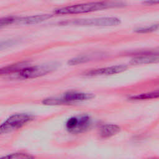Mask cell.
<instances>
[{"label": "cell", "mask_w": 159, "mask_h": 159, "mask_svg": "<svg viewBox=\"0 0 159 159\" xmlns=\"http://www.w3.org/2000/svg\"><path fill=\"white\" fill-rule=\"evenodd\" d=\"M114 5H120L117 2H93L67 6L58 8L54 11L57 14H76L81 13H87L93 11L106 9Z\"/></svg>", "instance_id": "cell-1"}, {"label": "cell", "mask_w": 159, "mask_h": 159, "mask_svg": "<svg viewBox=\"0 0 159 159\" xmlns=\"http://www.w3.org/2000/svg\"><path fill=\"white\" fill-rule=\"evenodd\" d=\"M52 17L50 14H38L27 17H17V22L22 24H33L44 21Z\"/></svg>", "instance_id": "cell-8"}, {"label": "cell", "mask_w": 159, "mask_h": 159, "mask_svg": "<svg viewBox=\"0 0 159 159\" xmlns=\"http://www.w3.org/2000/svg\"><path fill=\"white\" fill-rule=\"evenodd\" d=\"M94 96L91 93L69 91L65 93L60 97H51L44 99L42 103L45 105H63L73 102L84 101L93 98Z\"/></svg>", "instance_id": "cell-2"}, {"label": "cell", "mask_w": 159, "mask_h": 159, "mask_svg": "<svg viewBox=\"0 0 159 159\" xmlns=\"http://www.w3.org/2000/svg\"><path fill=\"white\" fill-rule=\"evenodd\" d=\"M120 131V127L115 124L103 125L99 129V135L102 138L111 137Z\"/></svg>", "instance_id": "cell-10"}, {"label": "cell", "mask_w": 159, "mask_h": 159, "mask_svg": "<svg viewBox=\"0 0 159 159\" xmlns=\"http://www.w3.org/2000/svg\"><path fill=\"white\" fill-rule=\"evenodd\" d=\"M57 67L55 63H49L34 66H25L16 73L20 79H32L40 77L50 73Z\"/></svg>", "instance_id": "cell-4"}, {"label": "cell", "mask_w": 159, "mask_h": 159, "mask_svg": "<svg viewBox=\"0 0 159 159\" xmlns=\"http://www.w3.org/2000/svg\"><path fill=\"white\" fill-rule=\"evenodd\" d=\"M158 61V54H146L133 58L130 63L132 65H140L155 63Z\"/></svg>", "instance_id": "cell-9"}, {"label": "cell", "mask_w": 159, "mask_h": 159, "mask_svg": "<svg viewBox=\"0 0 159 159\" xmlns=\"http://www.w3.org/2000/svg\"><path fill=\"white\" fill-rule=\"evenodd\" d=\"M158 24H153L151 25H147L145 27H138L135 29V32L137 33H147V32H153L156 30L158 29Z\"/></svg>", "instance_id": "cell-14"}, {"label": "cell", "mask_w": 159, "mask_h": 159, "mask_svg": "<svg viewBox=\"0 0 159 159\" xmlns=\"http://www.w3.org/2000/svg\"><path fill=\"white\" fill-rule=\"evenodd\" d=\"M0 159H34V158L31 155L25 153H14L0 157Z\"/></svg>", "instance_id": "cell-13"}, {"label": "cell", "mask_w": 159, "mask_h": 159, "mask_svg": "<svg viewBox=\"0 0 159 159\" xmlns=\"http://www.w3.org/2000/svg\"><path fill=\"white\" fill-rule=\"evenodd\" d=\"M158 91H153L150 93H143L137 94L135 96H132L129 98L130 100L133 101H141V100H145V99H153V98H157L158 97Z\"/></svg>", "instance_id": "cell-12"}, {"label": "cell", "mask_w": 159, "mask_h": 159, "mask_svg": "<svg viewBox=\"0 0 159 159\" xmlns=\"http://www.w3.org/2000/svg\"><path fill=\"white\" fill-rule=\"evenodd\" d=\"M91 118L88 115L73 116L69 118L65 124L66 129L71 133L78 134L87 130L91 125Z\"/></svg>", "instance_id": "cell-5"}, {"label": "cell", "mask_w": 159, "mask_h": 159, "mask_svg": "<svg viewBox=\"0 0 159 159\" xmlns=\"http://www.w3.org/2000/svg\"><path fill=\"white\" fill-rule=\"evenodd\" d=\"M89 60H90V58L88 56L82 55V56L77 57L76 58L71 59L68 61V63L71 65H77V64H81L83 63H85Z\"/></svg>", "instance_id": "cell-15"}, {"label": "cell", "mask_w": 159, "mask_h": 159, "mask_svg": "<svg viewBox=\"0 0 159 159\" xmlns=\"http://www.w3.org/2000/svg\"><path fill=\"white\" fill-rule=\"evenodd\" d=\"M25 62L24 63H19L12 65H9L8 66L0 68V75L11 74L13 73H17L21 68L25 66Z\"/></svg>", "instance_id": "cell-11"}, {"label": "cell", "mask_w": 159, "mask_h": 159, "mask_svg": "<svg viewBox=\"0 0 159 159\" xmlns=\"http://www.w3.org/2000/svg\"><path fill=\"white\" fill-rule=\"evenodd\" d=\"M33 119V116L29 114H14L9 117L0 124V134H7L19 129Z\"/></svg>", "instance_id": "cell-3"}, {"label": "cell", "mask_w": 159, "mask_h": 159, "mask_svg": "<svg viewBox=\"0 0 159 159\" xmlns=\"http://www.w3.org/2000/svg\"><path fill=\"white\" fill-rule=\"evenodd\" d=\"M120 20L114 17H105L89 19H78L67 21L64 24H72L83 26H114L120 24Z\"/></svg>", "instance_id": "cell-6"}, {"label": "cell", "mask_w": 159, "mask_h": 159, "mask_svg": "<svg viewBox=\"0 0 159 159\" xmlns=\"http://www.w3.org/2000/svg\"><path fill=\"white\" fill-rule=\"evenodd\" d=\"M158 2H159L158 1H145L144 3L147 4H155L156 3H158Z\"/></svg>", "instance_id": "cell-17"}, {"label": "cell", "mask_w": 159, "mask_h": 159, "mask_svg": "<svg viewBox=\"0 0 159 159\" xmlns=\"http://www.w3.org/2000/svg\"><path fill=\"white\" fill-rule=\"evenodd\" d=\"M16 43V40L8 39L6 40L0 41V50L9 47Z\"/></svg>", "instance_id": "cell-16"}, {"label": "cell", "mask_w": 159, "mask_h": 159, "mask_svg": "<svg viewBox=\"0 0 159 159\" xmlns=\"http://www.w3.org/2000/svg\"><path fill=\"white\" fill-rule=\"evenodd\" d=\"M127 69V66L124 65H114L105 68H101L97 69H93L89 70L84 73L87 76H95L99 75H111L122 73Z\"/></svg>", "instance_id": "cell-7"}]
</instances>
